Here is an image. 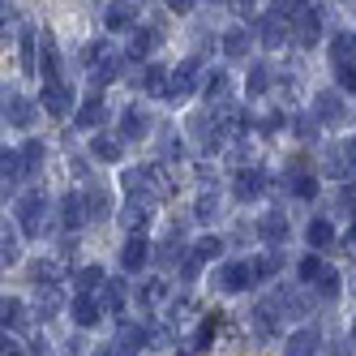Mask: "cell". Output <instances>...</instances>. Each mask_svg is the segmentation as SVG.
Masks as SVG:
<instances>
[{"mask_svg":"<svg viewBox=\"0 0 356 356\" xmlns=\"http://www.w3.org/2000/svg\"><path fill=\"white\" fill-rule=\"evenodd\" d=\"M253 5H258V0H232V9H236V13H249Z\"/></svg>","mask_w":356,"mask_h":356,"instance_id":"cell-58","label":"cell"},{"mask_svg":"<svg viewBox=\"0 0 356 356\" xmlns=\"http://www.w3.org/2000/svg\"><path fill=\"white\" fill-rule=\"evenodd\" d=\"M330 60H335V65H352L356 60V35H335V39H330Z\"/></svg>","mask_w":356,"mask_h":356,"instance_id":"cell-32","label":"cell"},{"mask_svg":"<svg viewBox=\"0 0 356 356\" xmlns=\"http://www.w3.org/2000/svg\"><path fill=\"white\" fill-rule=\"evenodd\" d=\"M39 78H43V82H56V78H60V47H56L52 35L39 39Z\"/></svg>","mask_w":356,"mask_h":356,"instance_id":"cell-14","label":"cell"},{"mask_svg":"<svg viewBox=\"0 0 356 356\" xmlns=\"http://www.w3.org/2000/svg\"><path fill=\"white\" fill-rule=\"evenodd\" d=\"M223 95H227V73H223V69H215L211 78H207V99H211V104H219Z\"/></svg>","mask_w":356,"mask_h":356,"instance_id":"cell-48","label":"cell"},{"mask_svg":"<svg viewBox=\"0 0 356 356\" xmlns=\"http://www.w3.org/2000/svg\"><path fill=\"white\" fill-rule=\"evenodd\" d=\"M211 5H215V0H211Z\"/></svg>","mask_w":356,"mask_h":356,"instance_id":"cell-62","label":"cell"},{"mask_svg":"<svg viewBox=\"0 0 356 356\" xmlns=\"http://www.w3.org/2000/svg\"><path fill=\"white\" fill-rule=\"evenodd\" d=\"M352 288H356V275H352Z\"/></svg>","mask_w":356,"mask_h":356,"instance_id":"cell-61","label":"cell"},{"mask_svg":"<svg viewBox=\"0 0 356 356\" xmlns=\"http://www.w3.org/2000/svg\"><path fill=\"white\" fill-rule=\"evenodd\" d=\"M275 305L284 309V318H292V322H300L305 314H309V305H305V296L296 292V288H279L275 292Z\"/></svg>","mask_w":356,"mask_h":356,"instance_id":"cell-22","label":"cell"},{"mask_svg":"<svg viewBox=\"0 0 356 356\" xmlns=\"http://www.w3.org/2000/svg\"><path fill=\"white\" fill-rule=\"evenodd\" d=\"M31 284H56V262H35L31 266Z\"/></svg>","mask_w":356,"mask_h":356,"instance_id":"cell-50","label":"cell"},{"mask_svg":"<svg viewBox=\"0 0 356 356\" xmlns=\"http://www.w3.org/2000/svg\"><path fill=\"white\" fill-rule=\"evenodd\" d=\"M163 5H168L172 13H189V9H193V0H163Z\"/></svg>","mask_w":356,"mask_h":356,"instance_id":"cell-55","label":"cell"},{"mask_svg":"<svg viewBox=\"0 0 356 356\" xmlns=\"http://www.w3.org/2000/svg\"><path fill=\"white\" fill-rule=\"evenodd\" d=\"M150 181H155V193H159V197H172L176 181L168 176V163H150Z\"/></svg>","mask_w":356,"mask_h":356,"instance_id":"cell-43","label":"cell"},{"mask_svg":"<svg viewBox=\"0 0 356 356\" xmlns=\"http://www.w3.org/2000/svg\"><path fill=\"white\" fill-rule=\"evenodd\" d=\"M0 322H5V330L26 326V305H22L17 296H5V300H0Z\"/></svg>","mask_w":356,"mask_h":356,"instance_id":"cell-28","label":"cell"},{"mask_svg":"<svg viewBox=\"0 0 356 356\" xmlns=\"http://www.w3.org/2000/svg\"><path fill=\"white\" fill-rule=\"evenodd\" d=\"M193 90H197V60L189 56V60H181V65L172 69V86H168V95H172V99H189Z\"/></svg>","mask_w":356,"mask_h":356,"instance_id":"cell-9","label":"cell"},{"mask_svg":"<svg viewBox=\"0 0 356 356\" xmlns=\"http://www.w3.org/2000/svg\"><path fill=\"white\" fill-rule=\"evenodd\" d=\"M0 176H5V193L17 189V181H26V159H22V150H9L0 155Z\"/></svg>","mask_w":356,"mask_h":356,"instance_id":"cell-18","label":"cell"},{"mask_svg":"<svg viewBox=\"0 0 356 356\" xmlns=\"http://www.w3.org/2000/svg\"><path fill=\"white\" fill-rule=\"evenodd\" d=\"M232 189H236L241 202L262 197V193H266V172H262V168H241V172H236V181H232Z\"/></svg>","mask_w":356,"mask_h":356,"instance_id":"cell-10","label":"cell"},{"mask_svg":"<svg viewBox=\"0 0 356 356\" xmlns=\"http://www.w3.org/2000/svg\"><path fill=\"white\" fill-rule=\"evenodd\" d=\"M39 309H43V318H52V314L60 309V292H56V284H39Z\"/></svg>","mask_w":356,"mask_h":356,"instance_id":"cell-45","label":"cell"},{"mask_svg":"<svg viewBox=\"0 0 356 356\" xmlns=\"http://www.w3.org/2000/svg\"><path fill=\"white\" fill-rule=\"evenodd\" d=\"M146 129H150V120H146V112H142V108H124V112H120V129H116V134H120L124 142L146 138Z\"/></svg>","mask_w":356,"mask_h":356,"instance_id":"cell-19","label":"cell"},{"mask_svg":"<svg viewBox=\"0 0 356 356\" xmlns=\"http://www.w3.org/2000/svg\"><path fill=\"white\" fill-rule=\"evenodd\" d=\"M279 305H275V296L270 300H258V309H253V318H258V330H262V335H275V330H279Z\"/></svg>","mask_w":356,"mask_h":356,"instance_id":"cell-33","label":"cell"},{"mask_svg":"<svg viewBox=\"0 0 356 356\" xmlns=\"http://www.w3.org/2000/svg\"><path fill=\"white\" fill-rule=\"evenodd\" d=\"M288 189H292V197L309 202V197H318V176H314V172H296L292 181H288Z\"/></svg>","mask_w":356,"mask_h":356,"instance_id":"cell-37","label":"cell"},{"mask_svg":"<svg viewBox=\"0 0 356 356\" xmlns=\"http://www.w3.org/2000/svg\"><path fill=\"white\" fill-rule=\"evenodd\" d=\"M202 266H207V262H202V258H197V249H193L189 258H185V266H181V279H197V270H202Z\"/></svg>","mask_w":356,"mask_h":356,"instance_id":"cell-53","label":"cell"},{"mask_svg":"<svg viewBox=\"0 0 356 356\" xmlns=\"http://www.w3.org/2000/svg\"><path fill=\"white\" fill-rule=\"evenodd\" d=\"M90 219V211H86V197H78V193H65V202H60V223L69 227V232H73V227H82Z\"/></svg>","mask_w":356,"mask_h":356,"instance_id":"cell-20","label":"cell"},{"mask_svg":"<svg viewBox=\"0 0 356 356\" xmlns=\"http://www.w3.org/2000/svg\"><path fill=\"white\" fill-rule=\"evenodd\" d=\"M245 90H249V95H266V90H270V69H266V65H249Z\"/></svg>","mask_w":356,"mask_h":356,"instance_id":"cell-39","label":"cell"},{"mask_svg":"<svg viewBox=\"0 0 356 356\" xmlns=\"http://www.w3.org/2000/svg\"><path fill=\"white\" fill-rule=\"evenodd\" d=\"M155 47H159V31H138L129 43V60H146Z\"/></svg>","mask_w":356,"mask_h":356,"instance_id":"cell-31","label":"cell"},{"mask_svg":"<svg viewBox=\"0 0 356 356\" xmlns=\"http://www.w3.org/2000/svg\"><path fill=\"white\" fill-rule=\"evenodd\" d=\"M219 326H223V314H219V309L202 318V326H197V335H193V348H189V352H207V348L215 343V335H219Z\"/></svg>","mask_w":356,"mask_h":356,"instance_id":"cell-26","label":"cell"},{"mask_svg":"<svg viewBox=\"0 0 356 356\" xmlns=\"http://www.w3.org/2000/svg\"><path fill=\"white\" fill-rule=\"evenodd\" d=\"M73 279H78V292H104V284H108L104 266H82Z\"/></svg>","mask_w":356,"mask_h":356,"instance_id":"cell-34","label":"cell"},{"mask_svg":"<svg viewBox=\"0 0 356 356\" xmlns=\"http://www.w3.org/2000/svg\"><path fill=\"white\" fill-rule=\"evenodd\" d=\"M343 249H348V253H356V219H352V227H348V236H343Z\"/></svg>","mask_w":356,"mask_h":356,"instance_id":"cell-57","label":"cell"},{"mask_svg":"<svg viewBox=\"0 0 356 356\" xmlns=\"http://www.w3.org/2000/svg\"><path fill=\"white\" fill-rule=\"evenodd\" d=\"M138 86H142L146 95H168V86H172V69H163V65H146L142 78H138Z\"/></svg>","mask_w":356,"mask_h":356,"instance_id":"cell-21","label":"cell"},{"mask_svg":"<svg viewBox=\"0 0 356 356\" xmlns=\"http://www.w3.org/2000/svg\"><path fill=\"white\" fill-rule=\"evenodd\" d=\"M253 266H258V279H270V275H279V270H284V258H279V249L270 245V253H262V258L253 262Z\"/></svg>","mask_w":356,"mask_h":356,"instance_id":"cell-44","label":"cell"},{"mask_svg":"<svg viewBox=\"0 0 356 356\" xmlns=\"http://www.w3.org/2000/svg\"><path fill=\"white\" fill-rule=\"evenodd\" d=\"M215 215H219V197L207 189V193H202V197L193 202V219H197V223H211Z\"/></svg>","mask_w":356,"mask_h":356,"instance_id":"cell-41","label":"cell"},{"mask_svg":"<svg viewBox=\"0 0 356 356\" xmlns=\"http://www.w3.org/2000/svg\"><path fill=\"white\" fill-rule=\"evenodd\" d=\"M318 348H322V330L318 326H300V330H292V335L284 339V352L288 356H309Z\"/></svg>","mask_w":356,"mask_h":356,"instance_id":"cell-12","label":"cell"},{"mask_svg":"<svg viewBox=\"0 0 356 356\" xmlns=\"http://www.w3.org/2000/svg\"><path fill=\"white\" fill-rule=\"evenodd\" d=\"M335 78H339V90L356 95V60L352 65H335Z\"/></svg>","mask_w":356,"mask_h":356,"instance_id":"cell-51","label":"cell"},{"mask_svg":"<svg viewBox=\"0 0 356 356\" xmlns=\"http://www.w3.org/2000/svg\"><path fill=\"white\" fill-rule=\"evenodd\" d=\"M352 343H356V322H352Z\"/></svg>","mask_w":356,"mask_h":356,"instance_id":"cell-59","label":"cell"},{"mask_svg":"<svg viewBox=\"0 0 356 356\" xmlns=\"http://www.w3.org/2000/svg\"><path fill=\"white\" fill-rule=\"evenodd\" d=\"M292 35V17L288 13H266L262 22H258V39H262V47H284V39Z\"/></svg>","mask_w":356,"mask_h":356,"instance_id":"cell-5","label":"cell"},{"mask_svg":"<svg viewBox=\"0 0 356 356\" xmlns=\"http://www.w3.org/2000/svg\"><path fill=\"white\" fill-rule=\"evenodd\" d=\"M245 52H249V31H245V26H227V31H223V56L241 60Z\"/></svg>","mask_w":356,"mask_h":356,"instance_id":"cell-27","label":"cell"},{"mask_svg":"<svg viewBox=\"0 0 356 356\" xmlns=\"http://www.w3.org/2000/svg\"><path fill=\"white\" fill-rule=\"evenodd\" d=\"M211 116H215V129H219V138H223V142H232V138H241V134L249 129L245 112H241V108H232V104L211 108Z\"/></svg>","mask_w":356,"mask_h":356,"instance_id":"cell-4","label":"cell"},{"mask_svg":"<svg viewBox=\"0 0 356 356\" xmlns=\"http://www.w3.org/2000/svg\"><path fill=\"white\" fill-rule=\"evenodd\" d=\"M22 159H26V176H39V168H43V142H26V146H22Z\"/></svg>","mask_w":356,"mask_h":356,"instance_id":"cell-46","label":"cell"},{"mask_svg":"<svg viewBox=\"0 0 356 356\" xmlns=\"http://www.w3.org/2000/svg\"><path fill=\"white\" fill-rule=\"evenodd\" d=\"M163 296H168V284H163V279H150V284H142V292H138V300H142V309H146V314L155 309Z\"/></svg>","mask_w":356,"mask_h":356,"instance_id":"cell-38","label":"cell"},{"mask_svg":"<svg viewBox=\"0 0 356 356\" xmlns=\"http://www.w3.org/2000/svg\"><path fill=\"white\" fill-rule=\"evenodd\" d=\"M104 314H108V309H104V305H99L90 292H78V300L69 305V318L78 322V326H86V330H90V326H99V318H104Z\"/></svg>","mask_w":356,"mask_h":356,"instance_id":"cell-11","label":"cell"},{"mask_svg":"<svg viewBox=\"0 0 356 356\" xmlns=\"http://www.w3.org/2000/svg\"><path fill=\"white\" fill-rule=\"evenodd\" d=\"M35 52H39V35H22V69L26 73H39V60H35Z\"/></svg>","mask_w":356,"mask_h":356,"instance_id":"cell-42","label":"cell"},{"mask_svg":"<svg viewBox=\"0 0 356 356\" xmlns=\"http://www.w3.org/2000/svg\"><path fill=\"white\" fill-rule=\"evenodd\" d=\"M134 22H138V5H134V0H112L108 13H104V26H108L112 35H116V31H129Z\"/></svg>","mask_w":356,"mask_h":356,"instance_id":"cell-15","label":"cell"},{"mask_svg":"<svg viewBox=\"0 0 356 356\" xmlns=\"http://www.w3.org/2000/svg\"><path fill=\"white\" fill-rule=\"evenodd\" d=\"M104 309L112 318L124 314V284H120V279H108V284H104Z\"/></svg>","mask_w":356,"mask_h":356,"instance_id":"cell-36","label":"cell"},{"mask_svg":"<svg viewBox=\"0 0 356 356\" xmlns=\"http://www.w3.org/2000/svg\"><path fill=\"white\" fill-rule=\"evenodd\" d=\"M0 352H5V356H9V352H26V348H22L17 339H9V330H5V343H0Z\"/></svg>","mask_w":356,"mask_h":356,"instance_id":"cell-56","label":"cell"},{"mask_svg":"<svg viewBox=\"0 0 356 356\" xmlns=\"http://www.w3.org/2000/svg\"><path fill=\"white\" fill-rule=\"evenodd\" d=\"M43 108H47V116H69V108H73V90L56 78V82H43Z\"/></svg>","mask_w":356,"mask_h":356,"instance_id":"cell-8","label":"cell"},{"mask_svg":"<svg viewBox=\"0 0 356 356\" xmlns=\"http://www.w3.org/2000/svg\"><path fill=\"white\" fill-rule=\"evenodd\" d=\"M104 120H108V108H104V99H99V90H90L82 112H78V124H82V129H99Z\"/></svg>","mask_w":356,"mask_h":356,"instance_id":"cell-23","label":"cell"},{"mask_svg":"<svg viewBox=\"0 0 356 356\" xmlns=\"http://www.w3.org/2000/svg\"><path fill=\"white\" fill-rule=\"evenodd\" d=\"M150 343V330L146 326H124L120 339H116V352H142Z\"/></svg>","mask_w":356,"mask_h":356,"instance_id":"cell-29","label":"cell"},{"mask_svg":"<svg viewBox=\"0 0 356 356\" xmlns=\"http://www.w3.org/2000/svg\"><path fill=\"white\" fill-rule=\"evenodd\" d=\"M352 189H356V172H352Z\"/></svg>","mask_w":356,"mask_h":356,"instance_id":"cell-60","label":"cell"},{"mask_svg":"<svg viewBox=\"0 0 356 356\" xmlns=\"http://www.w3.org/2000/svg\"><path fill=\"white\" fill-rule=\"evenodd\" d=\"M150 258H155V249H150L146 232H129V241H124V249H120V266L129 275H138V270H146Z\"/></svg>","mask_w":356,"mask_h":356,"instance_id":"cell-3","label":"cell"},{"mask_svg":"<svg viewBox=\"0 0 356 356\" xmlns=\"http://www.w3.org/2000/svg\"><path fill=\"white\" fill-rule=\"evenodd\" d=\"M219 284H223V292H245L249 284H258V266L253 262H227L219 270Z\"/></svg>","mask_w":356,"mask_h":356,"instance_id":"cell-7","label":"cell"},{"mask_svg":"<svg viewBox=\"0 0 356 356\" xmlns=\"http://www.w3.org/2000/svg\"><path fill=\"white\" fill-rule=\"evenodd\" d=\"M22 258V245H17V236L9 232V227H5V236H0V262H5V266H13Z\"/></svg>","mask_w":356,"mask_h":356,"instance_id":"cell-47","label":"cell"},{"mask_svg":"<svg viewBox=\"0 0 356 356\" xmlns=\"http://www.w3.org/2000/svg\"><path fill=\"white\" fill-rule=\"evenodd\" d=\"M120 142H124L120 134H95L90 138V155L104 159V163H116L120 159Z\"/></svg>","mask_w":356,"mask_h":356,"instance_id":"cell-24","label":"cell"},{"mask_svg":"<svg viewBox=\"0 0 356 356\" xmlns=\"http://www.w3.org/2000/svg\"><path fill=\"white\" fill-rule=\"evenodd\" d=\"M292 39H296L300 47H318V39H322V17H318L314 5H300V9L292 13Z\"/></svg>","mask_w":356,"mask_h":356,"instance_id":"cell-2","label":"cell"},{"mask_svg":"<svg viewBox=\"0 0 356 356\" xmlns=\"http://www.w3.org/2000/svg\"><path fill=\"white\" fill-rule=\"evenodd\" d=\"M314 116H318V124H330V129H339L343 124V95L339 90H322L318 99H314Z\"/></svg>","mask_w":356,"mask_h":356,"instance_id":"cell-6","label":"cell"},{"mask_svg":"<svg viewBox=\"0 0 356 356\" xmlns=\"http://www.w3.org/2000/svg\"><path fill=\"white\" fill-rule=\"evenodd\" d=\"M47 197L39 193V189H31V193H22L17 197V223H22V232H26L31 241L35 236H43V223H47Z\"/></svg>","mask_w":356,"mask_h":356,"instance_id":"cell-1","label":"cell"},{"mask_svg":"<svg viewBox=\"0 0 356 356\" xmlns=\"http://www.w3.org/2000/svg\"><path fill=\"white\" fill-rule=\"evenodd\" d=\"M305 241H309L314 249H326V245H335V227H330V219H314L309 227H305Z\"/></svg>","mask_w":356,"mask_h":356,"instance_id":"cell-30","label":"cell"},{"mask_svg":"<svg viewBox=\"0 0 356 356\" xmlns=\"http://www.w3.org/2000/svg\"><path fill=\"white\" fill-rule=\"evenodd\" d=\"M258 236H262L266 245H284V241H288V215H284V211H266V215L258 219Z\"/></svg>","mask_w":356,"mask_h":356,"instance_id":"cell-16","label":"cell"},{"mask_svg":"<svg viewBox=\"0 0 356 356\" xmlns=\"http://www.w3.org/2000/svg\"><path fill=\"white\" fill-rule=\"evenodd\" d=\"M322 266H326V262L318 258V253H309V258H300V279H305V284H314Z\"/></svg>","mask_w":356,"mask_h":356,"instance_id":"cell-52","label":"cell"},{"mask_svg":"<svg viewBox=\"0 0 356 356\" xmlns=\"http://www.w3.org/2000/svg\"><path fill=\"white\" fill-rule=\"evenodd\" d=\"M86 211H90V219H95V223H99V219H108V215H112L108 193H104V189H90V193H86Z\"/></svg>","mask_w":356,"mask_h":356,"instance_id":"cell-40","label":"cell"},{"mask_svg":"<svg viewBox=\"0 0 356 356\" xmlns=\"http://www.w3.org/2000/svg\"><path fill=\"white\" fill-rule=\"evenodd\" d=\"M150 219H155V211H150V197H134L129 207H124V215H120V223L129 227V232H146Z\"/></svg>","mask_w":356,"mask_h":356,"instance_id":"cell-17","label":"cell"},{"mask_svg":"<svg viewBox=\"0 0 356 356\" xmlns=\"http://www.w3.org/2000/svg\"><path fill=\"white\" fill-rule=\"evenodd\" d=\"M120 78V56H104V60H95V69H90V90H99V86H108V82H116Z\"/></svg>","mask_w":356,"mask_h":356,"instance_id":"cell-25","label":"cell"},{"mask_svg":"<svg viewBox=\"0 0 356 356\" xmlns=\"http://www.w3.org/2000/svg\"><path fill=\"white\" fill-rule=\"evenodd\" d=\"M300 5H314V0H275V9H279V13H288V17H292Z\"/></svg>","mask_w":356,"mask_h":356,"instance_id":"cell-54","label":"cell"},{"mask_svg":"<svg viewBox=\"0 0 356 356\" xmlns=\"http://www.w3.org/2000/svg\"><path fill=\"white\" fill-rule=\"evenodd\" d=\"M193 249H197V258H202V262H215L219 253H223V241H219V236H202Z\"/></svg>","mask_w":356,"mask_h":356,"instance_id":"cell-49","label":"cell"},{"mask_svg":"<svg viewBox=\"0 0 356 356\" xmlns=\"http://www.w3.org/2000/svg\"><path fill=\"white\" fill-rule=\"evenodd\" d=\"M5 120L13 124V129H31L35 124V104L26 95H5Z\"/></svg>","mask_w":356,"mask_h":356,"instance_id":"cell-13","label":"cell"},{"mask_svg":"<svg viewBox=\"0 0 356 356\" xmlns=\"http://www.w3.org/2000/svg\"><path fill=\"white\" fill-rule=\"evenodd\" d=\"M314 288H318L322 300H335V296H339V270H335V266H322L318 279H314Z\"/></svg>","mask_w":356,"mask_h":356,"instance_id":"cell-35","label":"cell"}]
</instances>
